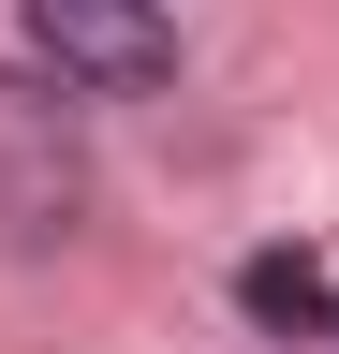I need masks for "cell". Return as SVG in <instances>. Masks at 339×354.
<instances>
[{
    "mask_svg": "<svg viewBox=\"0 0 339 354\" xmlns=\"http://www.w3.org/2000/svg\"><path fill=\"white\" fill-rule=\"evenodd\" d=\"M74 192H89V148H74V104L59 88H30V74H0V236H59Z\"/></svg>",
    "mask_w": 339,
    "mask_h": 354,
    "instance_id": "cell-1",
    "label": "cell"
},
{
    "mask_svg": "<svg viewBox=\"0 0 339 354\" xmlns=\"http://www.w3.org/2000/svg\"><path fill=\"white\" fill-rule=\"evenodd\" d=\"M30 59L59 88H162L177 30H162V0H30Z\"/></svg>",
    "mask_w": 339,
    "mask_h": 354,
    "instance_id": "cell-2",
    "label": "cell"
},
{
    "mask_svg": "<svg viewBox=\"0 0 339 354\" xmlns=\"http://www.w3.org/2000/svg\"><path fill=\"white\" fill-rule=\"evenodd\" d=\"M251 310H266V325H325L339 295H325V266H310V251H266V266H251Z\"/></svg>",
    "mask_w": 339,
    "mask_h": 354,
    "instance_id": "cell-3",
    "label": "cell"
}]
</instances>
